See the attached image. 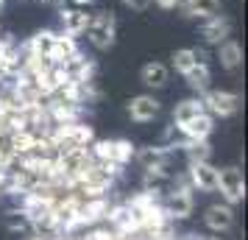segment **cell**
<instances>
[{"label":"cell","instance_id":"1","mask_svg":"<svg viewBox=\"0 0 248 240\" xmlns=\"http://www.w3.org/2000/svg\"><path fill=\"white\" fill-rule=\"evenodd\" d=\"M87 36H90L92 48L98 50H109L114 45V36H117V20H114L112 12H98L92 14L90 28H87Z\"/></svg>","mask_w":248,"mask_h":240},{"label":"cell","instance_id":"2","mask_svg":"<svg viewBox=\"0 0 248 240\" xmlns=\"http://www.w3.org/2000/svg\"><path fill=\"white\" fill-rule=\"evenodd\" d=\"M90 151L98 162H103V165H120V168L125 162H131V157H134V145L128 140H98Z\"/></svg>","mask_w":248,"mask_h":240},{"label":"cell","instance_id":"3","mask_svg":"<svg viewBox=\"0 0 248 240\" xmlns=\"http://www.w3.org/2000/svg\"><path fill=\"white\" fill-rule=\"evenodd\" d=\"M203 109L212 114V117H232L240 109L243 98L237 92H226V90H206L201 95Z\"/></svg>","mask_w":248,"mask_h":240},{"label":"cell","instance_id":"4","mask_svg":"<svg viewBox=\"0 0 248 240\" xmlns=\"http://www.w3.org/2000/svg\"><path fill=\"white\" fill-rule=\"evenodd\" d=\"M59 20H62V34L78 39L81 34H87L92 14L87 12V9H78V6H70V9L62 6V9H59Z\"/></svg>","mask_w":248,"mask_h":240},{"label":"cell","instance_id":"5","mask_svg":"<svg viewBox=\"0 0 248 240\" xmlns=\"http://www.w3.org/2000/svg\"><path fill=\"white\" fill-rule=\"evenodd\" d=\"M217 190L223 193V198L229 204L243 201V195H246V182H243L240 168H223V171H217Z\"/></svg>","mask_w":248,"mask_h":240},{"label":"cell","instance_id":"6","mask_svg":"<svg viewBox=\"0 0 248 240\" xmlns=\"http://www.w3.org/2000/svg\"><path fill=\"white\" fill-rule=\"evenodd\" d=\"M201 36L206 45H220L223 39L232 36V20L223 17V14H215L209 20H203L201 23Z\"/></svg>","mask_w":248,"mask_h":240},{"label":"cell","instance_id":"7","mask_svg":"<svg viewBox=\"0 0 248 240\" xmlns=\"http://www.w3.org/2000/svg\"><path fill=\"white\" fill-rule=\"evenodd\" d=\"M192 187H198L203 193L217 190V168H212L209 162H190V173H187Z\"/></svg>","mask_w":248,"mask_h":240},{"label":"cell","instance_id":"8","mask_svg":"<svg viewBox=\"0 0 248 240\" xmlns=\"http://www.w3.org/2000/svg\"><path fill=\"white\" fill-rule=\"evenodd\" d=\"M128 114L137 123H148V120H154L159 114V101L154 95H137V98L128 101Z\"/></svg>","mask_w":248,"mask_h":240},{"label":"cell","instance_id":"9","mask_svg":"<svg viewBox=\"0 0 248 240\" xmlns=\"http://www.w3.org/2000/svg\"><path fill=\"white\" fill-rule=\"evenodd\" d=\"M184 17H192V20H209L215 14H220V0H181L179 6Z\"/></svg>","mask_w":248,"mask_h":240},{"label":"cell","instance_id":"10","mask_svg":"<svg viewBox=\"0 0 248 240\" xmlns=\"http://www.w3.org/2000/svg\"><path fill=\"white\" fill-rule=\"evenodd\" d=\"M53 39H56V31H50V28H45V31H36L28 42H23V45H20V53H34V56H47V59H50Z\"/></svg>","mask_w":248,"mask_h":240},{"label":"cell","instance_id":"11","mask_svg":"<svg viewBox=\"0 0 248 240\" xmlns=\"http://www.w3.org/2000/svg\"><path fill=\"white\" fill-rule=\"evenodd\" d=\"M212 126H215V117L209 112H203V114H198V117L187 120L184 126H179V131L187 140H206L212 134Z\"/></svg>","mask_w":248,"mask_h":240},{"label":"cell","instance_id":"12","mask_svg":"<svg viewBox=\"0 0 248 240\" xmlns=\"http://www.w3.org/2000/svg\"><path fill=\"white\" fill-rule=\"evenodd\" d=\"M170 79V70L162 64V62H148V64H142V70H140V81L145 84V87H151V90H162L165 84H168Z\"/></svg>","mask_w":248,"mask_h":240},{"label":"cell","instance_id":"13","mask_svg":"<svg viewBox=\"0 0 248 240\" xmlns=\"http://www.w3.org/2000/svg\"><path fill=\"white\" fill-rule=\"evenodd\" d=\"M165 212L168 218H187L192 212V195L190 190H173L165 201Z\"/></svg>","mask_w":248,"mask_h":240},{"label":"cell","instance_id":"14","mask_svg":"<svg viewBox=\"0 0 248 240\" xmlns=\"http://www.w3.org/2000/svg\"><path fill=\"white\" fill-rule=\"evenodd\" d=\"M203 221H206V226L215 229V232H226V229H232V224H234V212H232L229 204H215V207L206 209Z\"/></svg>","mask_w":248,"mask_h":240},{"label":"cell","instance_id":"15","mask_svg":"<svg viewBox=\"0 0 248 240\" xmlns=\"http://www.w3.org/2000/svg\"><path fill=\"white\" fill-rule=\"evenodd\" d=\"M81 53L78 48V39L76 36H67V34H59L56 31V39H53V50H50V62L59 64V62H67L70 56Z\"/></svg>","mask_w":248,"mask_h":240},{"label":"cell","instance_id":"16","mask_svg":"<svg viewBox=\"0 0 248 240\" xmlns=\"http://www.w3.org/2000/svg\"><path fill=\"white\" fill-rule=\"evenodd\" d=\"M217 59H220V64H223L226 70H237L243 64V48H240V42H234L232 36L223 39V42L217 45Z\"/></svg>","mask_w":248,"mask_h":240},{"label":"cell","instance_id":"17","mask_svg":"<svg viewBox=\"0 0 248 240\" xmlns=\"http://www.w3.org/2000/svg\"><path fill=\"white\" fill-rule=\"evenodd\" d=\"M206 109H203L201 98H187V101L176 103V109H173V120H176V126H184L187 120H192V117H198V114H203Z\"/></svg>","mask_w":248,"mask_h":240},{"label":"cell","instance_id":"18","mask_svg":"<svg viewBox=\"0 0 248 240\" xmlns=\"http://www.w3.org/2000/svg\"><path fill=\"white\" fill-rule=\"evenodd\" d=\"M184 79L190 84V90L203 95V92L209 90V84H212V70H209V64H195L190 73H184Z\"/></svg>","mask_w":248,"mask_h":240},{"label":"cell","instance_id":"19","mask_svg":"<svg viewBox=\"0 0 248 240\" xmlns=\"http://www.w3.org/2000/svg\"><path fill=\"white\" fill-rule=\"evenodd\" d=\"M184 151H187L190 162H209V154H212V148L206 145V140H187Z\"/></svg>","mask_w":248,"mask_h":240},{"label":"cell","instance_id":"20","mask_svg":"<svg viewBox=\"0 0 248 240\" xmlns=\"http://www.w3.org/2000/svg\"><path fill=\"white\" fill-rule=\"evenodd\" d=\"M170 59H173V70H176V73H181V76H184V73H190V70L198 64L190 48H181V50H176Z\"/></svg>","mask_w":248,"mask_h":240},{"label":"cell","instance_id":"21","mask_svg":"<svg viewBox=\"0 0 248 240\" xmlns=\"http://www.w3.org/2000/svg\"><path fill=\"white\" fill-rule=\"evenodd\" d=\"M28 226H31V221H28V215H25L23 209L20 212L17 209L9 212V229H28Z\"/></svg>","mask_w":248,"mask_h":240},{"label":"cell","instance_id":"22","mask_svg":"<svg viewBox=\"0 0 248 240\" xmlns=\"http://www.w3.org/2000/svg\"><path fill=\"white\" fill-rule=\"evenodd\" d=\"M123 6H128L131 12H148L151 9V0H123Z\"/></svg>","mask_w":248,"mask_h":240},{"label":"cell","instance_id":"23","mask_svg":"<svg viewBox=\"0 0 248 240\" xmlns=\"http://www.w3.org/2000/svg\"><path fill=\"white\" fill-rule=\"evenodd\" d=\"M190 50H192V56H195L198 64H209V50L206 48H190Z\"/></svg>","mask_w":248,"mask_h":240},{"label":"cell","instance_id":"24","mask_svg":"<svg viewBox=\"0 0 248 240\" xmlns=\"http://www.w3.org/2000/svg\"><path fill=\"white\" fill-rule=\"evenodd\" d=\"M151 3H156L159 9H165V12H173V9L181 6V0H151Z\"/></svg>","mask_w":248,"mask_h":240},{"label":"cell","instance_id":"25","mask_svg":"<svg viewBox=\"0 0 248 240\" xmlns=\"http://www.w3.org/2000/svg\"><path fill=\"white\" fill-rule=\"evenodd\" d=\"M73 6H78V9H90V6H95V0H73Z\"/></svg>","mask_w":248,"mask_h":240},{"label":"cell","instance_id":"26","mask_svg":"<svg viewBox=\"0 0 248 240\" xmlns=\"http://www.w3.org/2000/svg\"><path fill=\"white\" fill-rule=\"evenodd\" d=\"M3 81H6V76H3V70H0V84H3Z\"/></svg>","mask_w":248,"mask_h":240},{"label":"cell","instance_id":"27","mask_svg":"<svg viewBox=\"0 0 248 240\" xmlns=\"http://www.w3.org/2000/svg\"><path fill=\"white\" fill-rule=\"evenodd\" d=\"M3 6H6V0H0V12H3Z\"/></svg>","mask_w":248,"mask_h":240}]
</instances>
